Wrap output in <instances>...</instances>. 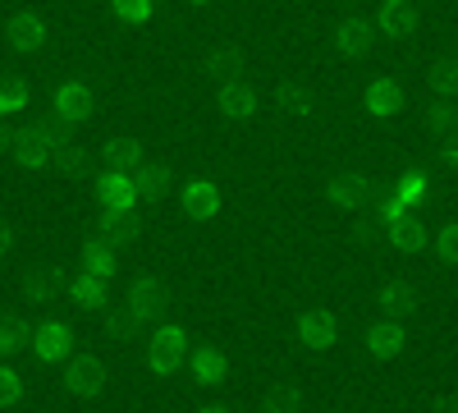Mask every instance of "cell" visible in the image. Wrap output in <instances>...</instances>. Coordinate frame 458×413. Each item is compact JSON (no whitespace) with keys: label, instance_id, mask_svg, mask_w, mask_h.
I'll return each mask as SVG.
<instances>
[{"label":"cell","instance_id":"6da1fadb","mask_svg":"<svg viewBox=\"0 0 458 413\" xmlns=\"http://www.w3.org/2000/svg\"><path fill=\"white\" fill-rule=\"evenodd\" d=\"M335 47H339V56L362 60V56H371V47H376V28H371L367 19H358V14L339 19V28H335Z\"/></svg>","mask_w":458,"mask_h":413},{"label":"cell","instance_id":"7a4b0ae2","mask_svg":"<svg viewBox=\"0 0 458 413\" xmlns=\"http://www.w3.org/2000/svg\"><path fill=\"white\" fill-rule=\"evenodd\" d=\"M326 194H330V207L362 211V207H367V198H371V179H367V175H335Z\"/></svg>","mask_w":458,"mask_h":413},{"label":"cell","instance_id":"3957f363","mask_svg":"<svg viewBox=\"0 0 458 413\" xmlns=\"http://www.w3.org/2000/svg\"><path fill=\"white\" fill-rule=\"evenodd\" d=\"M216 106H220L225 120H252L257 116V92L248 83H220Z\"/></svg>","mask_w":458,"mask_h":413},{"label":"cell","instance_id":"277c9868","mask_svg":"<svg viewBox=\"0 0 458 413\" xmlns=\"http://www.w3.org/2000/svg\"><path fill=\"white\" fill-rule=\"evenodd\" d=\"M183 211L193 216V220H211L220 211V189H216L211 179H193L183 189Z\"/></svg>","mask_w":458,"mask_h":413},{"label":"cell","instance_id":"5b68a950","mask_svg":"<svg viewBox=\"0 0 458 413\" xmlns=\"http://www.w3.org/2000/svg\"><path fill=\"white\" fill-rule=\"evenodd\" d=\"M412 23H417V14H412L408 0H380V5H376V28L386 37H408Z\"/></svg>","mask_w":458,"mask_h":413},{"label":"cell","instance_id":"8992f818","mask_svg":"<svg viewBox=\"0 0 458 413\" xmlns=\"http://www.w3.org/2000/svg\"><path fill=\"white\" fill-rule=\"evenodd\" d=\"M202 69L211 73V79H220V83H239L243 51H239V47H211V51L202 56Z\"/></svg>","mask_w":458,"mask_h":413},{"label":"cell","instance_id":"52a82bcc","mask_svg":"<svg viewBox=\"0 0 458 413\" xmlns=\"http://www.w3.org/2000/svg\"><path fill=\"white\" fill-rule=\"evenodd\" d=\"M399 106H403V92H399V83H394V79H371V88H367V110H371L376 120L394 116Z\"/></svg>","mask_w":458,"mask_h":413},{"label":"cell","instance_id":"ba28073f","mask_svg":"<svg viewBox=\"0 0 458 413\" xmlns=\"http://www.w3.org/2000/svg\"><path fill=\"white\" fill-rule=\"evenodd\" d=\"M276 106L284 110V116H293V120H312L317 116V97L302 88V83H284L276 92Z\"/></svg>","mask_w":458,"mask_h":413},{"label":"cell","instance_id":"9c48e42d","mask_svg":"<svg viewBox=\"0 0 458 413\" xmlns=\"http://www.w3.org/2000/svg\"><path fill=\"white\" fill-rule=\"evenodd\" d=\"M183 331H174V326H165L161 335H157V340H151V367H157V372H170L174 363H179V354H183Z\"/></svg>","mask_w":458,"mask_h":413},{"label":"cell","instance_id":"30bf717a","mask_svg":"<svg viewBox=\"0 0 458 413\" xmlns=\"http://www.w3.org/2000/svg\"><path fill=\"white\" fill-rule=\"evenodd\" d=\"M101 198H106V207L110 211H129L133 207V198H138V184H129V175H106L101 179Z\"/></svg>","mask_w":458,"mask_h":413},{"label":"cell","instance_id":"8fae6325","mask_svg":"<svg viewBox=\"0 0 458 413\" xmlns=\"http://www.w3.org/2000/svg\"><path fill=\"white\" fill-rule=\"evenodd\" d=\"M298 335H302L312 349H330V345H335V317H330V313H308V317L298 322Z\"/></svg>","mask_w":458,"mask_h":413},{"label":"cell","instance_id":"7c38bea8","mask_svg":"<svg viewBox=\"0 0 458 413\" xmlns=\"http://www.w3.org/2000/svg\"><path fill=\"white\" fill-rule=\"evenodd\" d=\"M367 345H371V354H380V358H394V354L403 349V331H399L394 322H376V326L367 331Z\"/></svg>","mask_w":458,"mask_h":413},{"label":"cell","instance_id":"4fadbf2b","mask_svg":"<svg viewBox=\"0 0 458 413\" xmlns=\"http://www.w3.org/2000/svg\"><path fill=\"white\" fill-rule=\"evenodd\" d=\"M390 244H394L399 253H417V248L427 244V230H422V225H417V220L399 216V220H394V230H390Z\"/></svg>","mask_w":458,"mask_h":413},{"label":"cell","instance_id":"5bb4252c","mask_svg":"<svg viewBox=\"0 0 458 413\" xmlns=\"http://www.w3.org/2000/svg\"><path fill=\"white\" fill-rule=\"evenodd\" d=\"M101 382H106V372L97 363H73V372H69V391H79V395H97Z\"/></svg>","mask_w":458,"mask_h":413},{"label":"cell","instance_id":"9a60e30c","mask_svg":"<svg viewBox=\"0 0 458 413\" xmlns=\"http://www.w3.org/2000/svg\"><path fill=\"white\" fill-rule=\"evenodd\" d=\"M138 157H142V152H138V142H124V138L106 147V161H110V170H120V175L138 170Z\"/></svg>","mask_w":458,"mask_h":413},{"label":"cell","instance_id":"2e32d148","mask_svg":"<svg viewBox=\"0 0 458 413\" xmlns=\"http://www.w3.org/2000/svg\"><path fill=\"white\" fill-rule=\"evenodd\" d=\"M380 308H386V317H403L412 308V289L408 285H386L380 289Z\"/></svg>","mask_w":458,"mask_h":413},{"label":"cell","instance_id":"e0dca14e","mask_svg":"<svg viewBox=\"0 0 458 413\" xmlns=\"http://www.w3.org/2000/svg\"><path fill=\"white\" fill-rule=\"evenodd\" d=\"M431 88H436V97H445V101H454V97H458V60H449V65H436V69H431Z\"/></svg>","mask_w":458,"mask_h":413},{"label":"cell","instance_id":"ac0fdd59","mask_svg":"<svg viewBox=\"0 0 458 413\" xmlns=\"http://www.w3.org/2000/svg\"><path fill=\"white\" fill-rule=\"evenodd\" d=\"M92 110V97L83 92V88H64L60 92V116H69V120H83Z\"/></svg>","mask_w":458,"mask_h":413},{"label":"cell","instance_id":"d6986e66","mask_svg":"<svg viewBox=\"0 0 458 413\" xmlns=\"http://www.w3.org/2000/svg\"><path fill=\"white\" fill-rule=\"evenodd\" d=\"M37 349H42V358H60L69 349V331L64 326H47L42 335H37Z\"/></svg>","mask_w":458,"mask_h":413},{"label":"cell","instance_id":"ffe728a7","mask_svg":"<svg viewBox=\"0 0 458 413\" xmlns=\"http://www.w3.org/2000/svg\"><path fill=\"white\" fill-rule=\"evenodd\" d=\"M427 125H431L436 133H454V129H458V106H454V101L431 106V110H427Z\"/></svg>","mask_w":458,"mask_h":413},{"label":"cell","instance_id":"44dd1931","mask_svg":"<svg viewBox=\"0 0 458 413\" xmlns=\"http://www.w3.org/2000/svg\"><path fill=\"white\" fill-rule=\"evenodd\" d=\"M193 372H198V382H207V386H211V382H220V377H225V358H220L216 349H202V354H198V363H193Z\"/></svg>","mask_w":458,"mask_h":413},{"label":"cell","instance_id":"7402d4cb","mask_svg":"<svg viewBox=\"0 0 458 413\" xmlns=\"http://www.w3.org/2000/svg\"><path fill=\"white\" fill-rule=\"evenodd\" d=\"M138 194H165V184H170V170L165 166H147V170H138Z\"/></svg>","mask_w":458,"mask_h":413},{"label":"cell","instance_id":"603a6c76","mask_svg":"<svg viewBox=\"0 0 458 413\" xmlns=\"http://www.w3.org/2000/svg\"><path fill=\"white\" fill-rule=\"evenodd\" d=\"M47 37V28H42V19H32V14H23V19H14V42L19 47H37Z\"/></svg>","mask_w":458,"mask_h":413},{"label":"cell","instance_id":"cb8c5ba5","mask_svg":"<svg viewBox=\"0 0 458 413\" xmlns=\"http://www.w3.org/2000/svg\"><path fill=\"white\" fill-rule=\"evenodd\" d=\"M133 230H138V225H133V216H129V211H110V216H106V230H101V235H106V239H114V244H124V239H129Z\"/></svg>","mask_w":458,"mask_h":413},{"label":"cell","instance_id":"d4e9b609","mask_svg":"<svg viewBox=\"0 0 458 413\" xmlns=\"http://www.w3.org/2000/svg\"><path fill=\"white\" fill-rule=\"evenodd\" d=\"M298 404H302V395L293 386H280L266 395V413H298Z\"/></svg>","mask_w":458,"mask_h":413},{"label":"cell","instance_id":"484cf974","mask_svg":"<svg viewBox=\"0 0 458 413\" xmlns=\"http://www.w3.org/2000/svg\"><path fill=\"white\" fill-rule=\"evenodd\" d=\"M133 298H138V313H157V308L165 304V289H161L157 280H142Z\"/></svg>","mask_w":458,"mask_h":413},{"label":"cell","instance_id":"4316f807","mask_svg":"<svg viewBox=\"0 0 458 413\" xmlns=\"http://www.w3.org/2000/svg\"><path fill=\"white\" fill-rule=\"evenodd\" d=\"M399 198H403V202H422V198H427V179L417 175V170H408V175L399 179Z\"/></svg>","mask_w":458,"mask_h":413},{"label":"cell","instance_id":"83f0119b","mask_svg":"<svg viewBox=\"0 0 458 413\" xmlns=\"http://www.w3.org/2000/svg\"><path fill=\"white\" fill-rule=\"evenodd\" d=\"M114 14L129 19V23H142L151 14V5H147V0H114Z\"/></svg>","mask_w":458,"mask_h":413},{"label":"cell","instance_id":"f1b7e54d","mask_svg":"<svg viewBox=\"0 0 458 413\" xmlns=\"http://www.w3.org/2000/svg\"><path fill=\"white\" fill-rule=\"evenodd\" d=\"M436 248L445 262H458V225H445V230L436 235Z\"/></svg>","mask_w":458,"mask_h":413},{"label":"cell","instance_id":"f546056e","mask_svg":"<svg viewBox=\"0 0 458 413\" xmlns=\"http://www.w3.org/2000/svg\"><path fill=\"white\" fill-rule=\"evenodd\" d=\"M28 294H32V298H42V304H47V298H55V294H60V280H51V276H32Z\"/></svg>","mask_w":458,"mask_h":413},{"label":"cell","instance_id":"4dcf8cb0","mask_svg":"<svg viewBox=\"0 0 458 413\" xmlns=\"http://www.w3.org/2000/svg\"><path fill=\"white\" fill-rule=\"evenodd\" d=\"M440 161L458 170V129H454V133H445V142H440Z\"/></svg>","mask_w":458,"mask_h":413},{"label":"cell","instance_id":"1f68e13d","mask_svg":"<svg viewBox=\"0 0 458 413\" xmlns=\"http://www.w3.org/2000/svg\"><path fill=\"white\" fill-rule=\"evenodd\" d=\"M10 400H19V377L14 372H0V404H10Z\"/></svg>","mask_w":458,"mask_h":413},{"label":"cell","instance_id":"d6a6232c","mask_svg":"<svg viewBox=\"0 0 458 413\" xmlns=\"http://www.w3.org/2000/svg\"><path fill=\"white\" fill-rule=\"evenodd\" d=\"M133 326H138L133 313H114V317H110V331H114V335H133Z\"/></svg>","mask_w":458,"mask_h":413},{"label":"cell","instance_id":"836d02e7","mask_svg":"<svg viewBox=\"0 0 458 413\" xmlns=\"http://www.w3.org/2000/svg\"><path fill=\"white\" fill-rule=\"evenodd\" d=\"M88 267H92V271H110V267H114V257L101 253V248H88Z\"/></svg>","mask_w":458,"mask_h":413},{"label":"cell","instance_id":"e575fe53","mask_svg":"<svg viewBox=\"0 0 458 413\" xmlns=\"http://www.w3.org/2000/svg\"><path fill=\"white\" fill-rule=\"evenodd\" d=\"M79 298H83V304H97V298H101V280H79Z\"/></svg>","mask_w":458,"mask_h":413},{"label":"cell","instance_id":"d590c367","mask_svg":"<svg viewBox=\"0 0 458 413\" xmlns=\"http://www.w3.org/2000/svg\"><path fill=\"white\" fill-rule=\"evenodd\" d=\"M23 101H28V92H23V88H14V83H10L5 92H0V106H23Z\"/></svg>","mask_w":458,"mask_h":413},{"label":"cell","instance_id":"8d00e7d4","mask_svg":"<svg viewBox=\"0 0 458 413\" xmlns=\"http://www.w3.org/2000/svg\"><path fill=\"white\" fill-rule=\"evenodd\" d=\"M19 335H23V331H14V326H0V349H10V345L19 340Z\"/></svg>","mask_w":458,"mask_h":413},{"label":"cell","instance_id":"74e56055","mask_svg":"<svg viewBox=\"0 0 458 413\" xmlns=\"http://www.w3.org/2000/svg\"><path fill=\"white\" fill-rule=\"evenodd\" d=\"M358 239H362V244L376 239V225H371V220H358Z\"/></svg>","mask_w":458,"mask_h":413},{"label":"cell","instance_id":"f35d334b","mask_svg":"<svg viewBox=\"0 0 458 413\" xmlns=\"http://www.w3.org/2000/svg\"><path fill=\"white\" fill-rule=\"evenodd\" d=\"M436 413H458V400H440V404H436Z\"/></svg>","mask_w":458,"mask_h":413},{"label":"cell","instance_id":"ab89813d","mask_svg":"<svg viewBox=\"0 0 458 413\" xmlns=\"http://www.w3.org/2000/svg\"><path fill=\"white\" fill-rule=\"evenodd\" d=\"M0 253H5V230H0Z\"/></svg>","mask_w":458,"mask_h":413},{"label":"cell","instance_id":"60d3db41","mask_svg":"<svg viewBox=\"0 0 458 413\" xmlns=\"http://www.w3.org/2000/svg\"><path fill=\"white\" fill-rule=\"evenodd\" d=\"M202 413H225V409H202Z\"/></svg>","mask_w":458,"mask_h":413},{"label":"cell","instance_id":"b9f144b4","mask_svg":"<svg viewBox=\"0 0 458 413\" xmlns=\"http://www.w3.org/2000/svg\"><path fill=\"white\" fill-rule=\"evenodd\" d=\"M193 5H211V0H193Z\"/></svg>","mask_w":458,"mask_h":413},{"label":"cell","instance_id":"7bdbcfd3","mask_svg":"<svg viewBox=\"0 0 458 413\" xmlns=\"http://www.w3.org/2000/svg\"><path fill=\"white\" fill-rule=\"evenodd\" d=\"M454 60H458V42H454Z\"/></svg>","mask_w":458,"mask_h":413}]
</instances>
